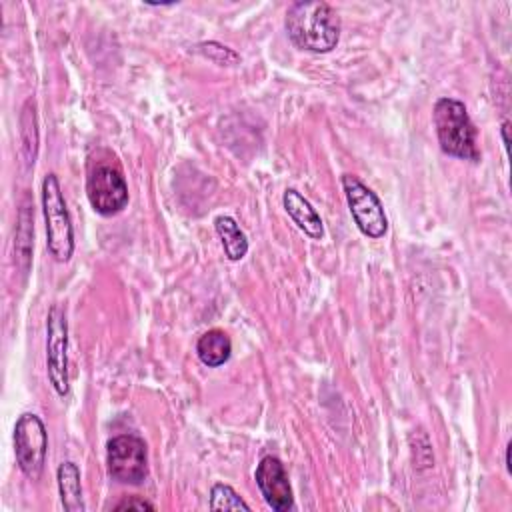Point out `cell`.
<instances>
[{
	"instance_id": "cell-3",
	"label": "cell",
	"mask_w": 512,
	"mask_h": 512,
	"mask_svg": "<svg viewBox=\"0 0 512 512\" xmlns=\"http://www.w3.org/2000/svg\"><path fill=\"white\" fill-rule=\"evenodd\" d=\"M42 214L46 222V246L56 262H68L74 254V228L56 174L42 180Z\"/></svg>"
},
{
	"instance_id": "cell-12",
	"label": "cell",
	"mask_w": 512,
	"mask_h": 512,
	"mask_svg": "<svg viewBox=\"0 0 512 512\" xmlns=\"http://www.w3.org/2000/svg\"><path fill=\"white\" fill-rule=\"evenodd\" d=\"M196 354L200 362L208 368H218L224 362H228L232 354V342L230 336L224 330H208L204 332L196 342Z\"/></svg>"
},
{
	"instance_id": "cell-13",
	"label": "cell",
	"mask_w": 512,
	"mask_h": 512,
	"mask_svg": "<svg viewBox=\"0 0 512 512\" xmlns=\"http://www.w3.org/2000/svg\"><path fill=\"white\" fill-rule=\"evenodd\" d=\"M214 230L222 242V248H224V254L228 260L238 262L246 256V252H248L246 234L240 230L238 222L232 216H216Z\"/></svg>"
},
{
	"instance_id": "cell-2",
	"label": "cell",
	"mask_w": 512,
	"mask_h": 512,
	"mask_svg": "<svg viewBox=\"0 0 512 512\" xmlns=\"http://www.w3.org/2000/svg\"><path fill=\"white\" fill-rule=\"evenodd\" d=\"M434 128L438 144L444 154L478 162L480 150L476 146V126L468 116L466 106L454 98H440L434 104Z\"/></svg>"
},
{
	"instance_id": "cell-18",
	"label": "cell",
	"mask_w": 512,
	"mask_h": 512,
	"mask_svg": "<svg viewBox=\"0 0 512 512\" xmlns=\"http://www.w3.org/2000/svg\"><path fill=\"white\" fill-rule=\"evenodd\" d=\"M510 446H512V444L506 446V456H504V462H506V470H508V472H510Z\"/></svg>"
},
{
	"instance_id": "cell-7",
	"label": "cell",
	"mask_w": 512,
	"mask_h": 512,
	"mask_svg": "<svg viewBox=\"0 0 512 512\" xmlns=\"http://www.w3.org/2000/svg\"><path fill=\"white\" fill-rule=\"evenodd\" d=\"M108 474L122 482L138 486L148 476V452L142 438L134 434H120L108 442L106 450Z\"/></svg>"
},
{
	"instance_id": "cell-1",
	"label": "cell",
	"mask_w": 512,
	"mask_h": 512,
	"mask_svg": "<svg viewBox=\"0 0 512 512\" xmlns=\"http://www.w3.org/2000/svg\"><path fill=\"white\" fill-rule=\"evenodd\" d=\"M288 38L294 46L314 54H326L340 40V18L336 10L322 2H294L284 20Z\"/></svg>"
},
{
	"instance_id": "cell-15",
	"label": "cell",
	"mask_w": 512,
	"mask_h": 512,
	"mask_svg": "<svg viewBox=\"0 0 512 512\" xmlns=\"http://www.w3.org/2000/svg\"><path fill=\"white\" fill-rule=\"evenodd\" d=\"M198 52H202L206 58L222 64V66H232L236 64L240 58L236 52H232L230 48L218 44V42H204V44H198Z\"/></svg>"
},
{
	"instance_id": "cell-5",
	"label": "cell",
	"mask_w": 512,
	"mask_h": 512,
	"mask_svg": "<svg viewBox=\"0 0 512 512\" xmlns=\"http://www.w3.org/2000/svg\"><path fill=\"white\" fill-rule=\"evenodd\" d=\"M342 188L358 230L372 240L382 238L388 232V218L376 192L354 174L342 176Z\"/></svg>"
},
{
	"instance_id": "cell-9",
	"label": "cell",
	"mask_w": 512,
	"mask_h": 512,
	"mask_svg": "<svg viewBox=\"0 0 512 512\" xmlns=\"http://www.w3.org/2000/svg\"><path fill=\"white\" fill-rule=\"evenodd\" d=\"M256 484L266 504L276 512H288L294 508V494L284 464L276 456H264L254 472Z\"/></svg>"
},
{
	"instance_id": "cell-16",
	"label": "cell",
	"mask_w": 512,
	"mask_h": 512,
	"mask_svg": "<svg viewBox=\"0 0 512 512\" xmlns=\"http://www.w3.org/2000/svg\"><path fill=\"white\" fill-rule=\"evenodd\" d=\"M114 510H154V504L144 500V498H138V496H130V498H124L122 502H118L114 506Z\"/></svg>"
},
{
	"instance_id": "cell-4",
	"label": "cell",
	"mask_w": 512,
	"mask_h": 512,
	"mask_svg": "<svg viewBox=\"0 0 512 512\" xmlns=\"http://www.w3.org/2000/svg\"><path fill=\"white\" fill-rule=\"evenodd\" d=\"M48 452V434L44 422L32 414L24 412L14 424V454L18 468L30 480H38L44 470Z\"/></svg>"
},
{
	"instance_id": "cell-6",
	"label": "cell",
	"mask_w": 512,
	"mask_h": 512,
	"mask_svg": "<svg viewBox=\"0 0 512 512\" xmlns=\"http://www.w3.org/2000/svg\"><path fill=\"white\" fill-rule=\"evenodd\" d=\"M86 196L94 212L100 216H114L128 204V184L116 164L98 162L90 168L86 178Z\"/></svg>"
},
{
	"instance_id": "cell-8",
	"label": "cell",
	"mask_w": 512,
	"mask_h": 512,
	"mask_svg": "<svg viewBox=\"0 0 512 512\" xmlns=\"http://www.w3.org/2000/svg\"><path fill=\"white\" fill-rule=\"evenodd\" d=\"M46 372L58 396H66L68 386V320L60 304H52L46 318Z\"/></svg>"
},
{
	"instance_id": "cell-14",
	"label": "cell",
	"mask_w": 512,
	"mask_h": 512,
	"mask_svg": "<svg viewBox=\"0 0 512 512\" xmlns=\"http://www.w3.org/2000/svg\"><path fill=\"white\" fill-rule=\"evenodd\" d=\"M210 508L212 510H246V512H250V506L228 484H214L212 486V490H210Z\"/></svg>"
},
{
	"instance_id": "cell-11",
	"label": "cell",
	"mask_w": 512,
	"mask_h": 512,
	"mask_svg": "<svg viewBox=\"0 0 512 512\" xmlns=\"http://www.w3.org/2000/svg\"><path fill=\"white\" fill-rule=\"evenodd\" d=\"M60 502L66 512H84L82 500V484H80V470L72 460H66L56 470Z\"/></svg>"
},
{
	"instance_id": "cell-10",
	"label": "cell",
	"mask_w": 512,
	"mask_h": 512,
	"mask_svg": "<svg viewBox=\"0 0 512 512\" xmlns=\"http://www.w3.org/2000/svg\"><path fill=\"white\" fill-rule=\"evenodd\" d=\"M284 210L288 216L294 220V224L310 238L320 240L324 236V224L316 208L296 190V188H286L282 196Z\"/></svg>"
},
{
	"instance_id": "cell-17",
	"label": "cell",
	"mask_w": 512,
	"mask_h": 512,
	"mask_svg": "<svg viewBox=\"0 0 512 512\" xmlns=\"http://www.w3.org/2000/svg\"><path fill=\"white\" fill-rule=\"evenodd\" d=\"M508 130H510V122H502L500 134H502V142H504V148H506V152L510 150V138H508Z\"/></svg>"
}]
</instances>
